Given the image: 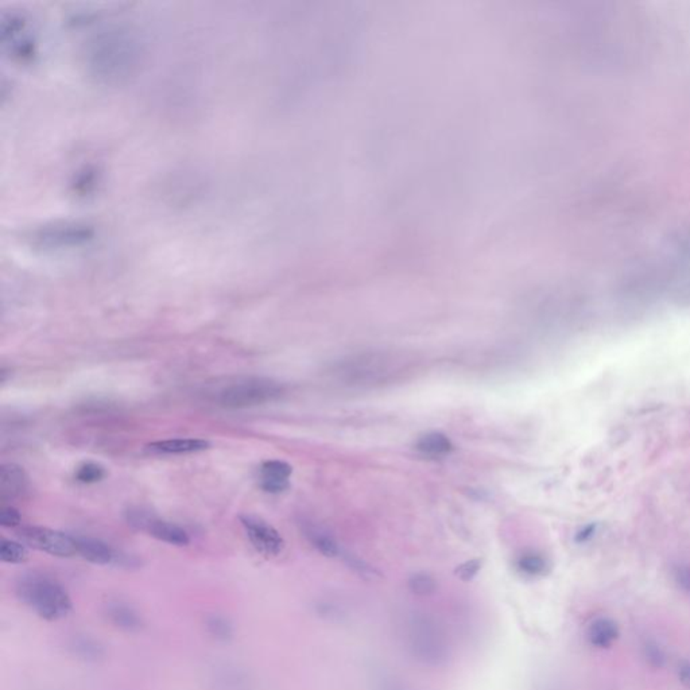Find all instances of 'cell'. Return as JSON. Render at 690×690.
<instances>
[{"label":"cell","mask_w":690,"mask_h":690,"mask_svg":"<svg viewBox=\"0 0 690 690\" xmlns=\"http://www.w3.org/2000/svg\"><path fill=\"white\" fill-rule=\"evenodd\" d=\"M18 600L45 621H62L73 611L69 592L60 581L41 572H28L15 582Z\"/></svg>","instance_id":"cell-1"},{"label":"cell","mask_w":690,"mask_h":690,"mask_svg":"<svg viewBox=\"0 0 690 690\" xmlns=\"http://www.w3.org/2000/svg\"><path fill=\"white\" fill-rule=\"evenodd\" d=\"M282 394L283 386L274 379L246 376L221 387L216 394V402L224 409L240 410L274 402Z\"/></svg>","instance_id":"cell-2"},{"label":"cell","mask_w":690,"mask_h":690,"mask_svg":"<svg viewBox=\"0 0 690 690\" xmlns=\"http://www.w3.org/2000/svg\"><path fill=\"white\" fill-rule=\"evenodd\" d=\"M22 543L53 557L70 558L77 555L76 538L62 531L42 526H25L18 531Z\"/></svg>","instance_id":"cell-3"},{"label":"cell","mask_w":690,"mask_h":690,"mask_svg":"<svg viewBox=\"0 0 690 690\" xmlns=\"http://www.w3.org/2000/svg\"><path fill=\"white\" fill-rule=\"evenodd\" d=\"M240 524L244 528L252 548L264 557H276L285 549V541L276 527L270 525L261 516L244 514L240 516Z\"/></svg>","instance_id":"cell-4"},{"label":"cell","mask_w":690,"mask_h":690,"mask_svg":"<svg viewBox=\"0 0 690 690\" xmlns=\"http://www.w3.org/2000/svg\"><path fill=\"white\" fill-rule=\"evenodd\" d=\"M76 538V549L77 555L85 561L100 566H125L130 567L134 565V560L127 554L116 550L110 543L94 538V537H84L77 536Z\"/></svg>","instance_id":"cell-5"},{"label":"cell","mask_w":690,"mask_h":690,"mask_svg":"<svg viewBox=\"0 0 690 690\" xmlns=\"http://www.w3.org/2000/svg\"><path fill=\"white\" fill-rule=\"evenodd\" d=\"M412 649L415 655L425 663L440 662L445 658V646L434 624L428 621H417L412 630Z\"/></svg>","instance_id":"cell-6"},{"label":"cell","mask_w":690,"mask_h":690,"mask_svg":"<svg viewBox=\"0 0 690 690\" xmlns=\"http://www.w3.org/2000/svg\"><path fill=\"white\" fill-rule=\"evenodd\" d=\"M103 613L113 628L125 634H138L145 628L142 613L132 604L123 600H110L104 604Z\"/></svg>","instance_id":"cell-7"},{"label":"cell","mask_w":690,"mask_h":690,"mask_svg":"<svg viewBox=\"0 0 690 690\" xmlns=\"http://www.w3.org/2000/svg\"><path fill=\"white\" fill-rule=\"evenodd\" d=\"M293 468L282 460H267L259 468V485L268 494H279L289 488Z\"/></svg>","instance_id":"cell-8"},{"label":"cell","mask_w":690,"mask_h":690,"mask_svg":"<svg viewBox=\"0 0 690 690\" xmlns=\"http://www.w3.org/2000/svg\"><path fill=\"white\" fill-rule=\"evenodd\" d=\"M140 531L147 533L150 537L161 541L171 546H179L183 548L191 543L189 534L181 527L173 522H167L164 519H159L154 515H150L145 525L142 526Z\"/></svg>","instance_id":"cell-9"},{"label":"cell","mask_w":690,"mask_h":690,"mask_svg":"<svg viewBox=\"0 0 690 690\" xmlns=\"http://www.w3.org/2000/svg\"><path fill=\"white\" fill-rule=\"evenodd\" d=\"M30 488L28 473L22 467L7 463L0 468V494L1 500L22 497Z\"/></svg>","instance_id":"cell-10"},{"label":"cell","mask_w":690,"mask_h":690,"mask_svg":"<svg viewBox=\"0 0 690 690\" xmlns=\"http://www.w3.org/2000/svg\"><path fill=\"white\" fill-rule=\"evenodd\" d=\"M68 651L83 662H100L106 657L104 645L94 636L76 634L68 639Z\"/></svg>","instance_id":"cell-11"},{"label":"cell","mask_w":690,"mask_h":690,"mask_svg":"<svg viewBox=\"0 0 690 690\" xmlns=\"http://www.w3.org/2000/svg\"><path fill=\"white\" fill-rule=\"evenodd\" d=\"M147 448L159 455H191L207 451L210 448V442L203 439H169L152 442Z\"/></svg>","instance_id":"cell-12"},{"label":"cell","mask_w":690,"mask_h":690,"mask_svg":"<svg viewBox=\"0 0 690 690\" xmlns=\"http://www.w3.org/2000/svg\"><path fill=\"white\" fill-rule=\"evenodd\" d=\"M618 638H619V627L611 619L601 618L594 621L589 626L588 640L594 647L608 649L616 642Z\"/></svg>","instance_id":"cell-13"},{"label":"cell","mask_w":690,"mask_h":690,"mask_svg":"<svg viewBox=\"0 0 690 690\" xmlns=\"http://www.w3.org/2000/svg\"><path fill=\"white\" fill-rule=\"evenodd\" d=\"M304 536L312 543V546L325 557H336L340 554V549L331 534L322 527L313 524H305Z\"/></svg>","instance_id":"cell-14"},{"label":"cell","mask_w":690,"mask_h":690,"mask_svg":"<svg viewBox=\"0 0 690 690\" xmlns=\"http://www.w3.org/2000/svg\"><path fill=\"white\" fill-rule=\"evenodd\" d=\"M204 626L208 635L213 638L220 643H227L232 640L235 635V626L228 616L221 613H210L204 619Z\"/></svg>","instance_id":"cell-15"},{"label":"cell","mask_w":690,"mask_h":690,"mask_svg":"<svg viewBox=\"0 0 690 690\" xmlns=\"http://www.w3.org/2000/svg\"><path fill=\"white\" fill-rule=\"evenodd\" d=\"M417 449L424 455L441 457L453 451V443L442 433H429L418 440Z\"/></svg>","instance_id":"cell-16"},{"label":"cell","mask_w":690,"mask_h":690,"mask_svg":"<svg viewBox=\"0 0 690 690\" xmlns=\"http://www.w3.org/2000/svg\"><path fill=\"white\" fill-rule=\"evenodd\" d=\"M0 560L4 564L19 565L28 560V548L22 542L3 538L0 541Z\"/></svg>","instance_id":"cell-17"},{"label":"cell","mask_w":690,"mask_h":690,"mask_svg":"<svg viewBox=\"0 0 690 690\" xmlns=\"http://www.w3.org/2000/svg\"><path fill=\"white\" fill-rule=\"evenodd\" d=\"M516 566L527 576H539L546 572L548 562L538 553H525L518 558Z\"/></svg>","instance_id":"cell-18"},{"label":"cell","mask_w":690,"mask_h":690,"mask_svg":"<svg viewBox=\"0 0 690 690\" xmlns=\"http://www.w3.org/2000/svg\"><path fill=\"white\" fill-rule=\"evenodd\" d=\"M107 472L106 468L95 463V461H84L83 464L79 465L76 470L74 477L79 483L81 484H95L101 482L106 477Z\"/></svg>","instance_id":"cell-19"},{"label":"cell","mask_w":690,"mask_h":690,"mask_svg":"<svg viewBox=\"0 0 690 690\" xmlns=\"http://www.w3.org/2000/svg\"><path fill=\"white\" fill-rule=\"evenodd\" d=\"M407 585H409L410 592L417 594V596H429V594H434V591L437 588V582L428 573L413 575L409 579Z\"/></svg>","instance_id":"cell-20"},{"label":"cell","mask_w":690,"mask_h":690,"mask_svg":"<svg viewBox=\"0 0 690 690\" xmlns=\"http://www.w3.org/2000/svg\"><path fill=\"white\" fill-rule=\"evenodd\" d=\"M21 522H22V516H21L19 511L16 510L13 506H6V504L1 506L0 525L3 527H7V528H14V527L21 525Z\"/></svg>","instance_id":"cell-21"},{"label":"cell","mask_w":690,"mask_h":690,"mask_svg":"<svg viewBox=\"0 0 690 690\" xmlns=\"http://www.w3.org/2000/svg\"><path fill=\"white\" fill-rule=\"evenodd\" d=\"M480 567H482L480 560H470V561H467V562L457 566L455 575L461 581H470L477 575Z\"/></svg>","instance_id":"cell-22"},{"label":"cell","mask_w":690,"mask_h":690,"mask_svg":"<svg viewBox=\"0 0 690 690\" xmlns=\"http://www.w3.org/2000/svg\"><path fill=\"white\" fill-rule=\"evenodd\" d=\"M346 562L349 564V566H351L354 570H356V572L359 573L360 576H363V577H370V579H371V577H373V576L376 575V573L373 572V569H371V567L367 565V564H364V562H363L361 560H359V558H354V557H349V555H348V557H346Z\"/></svg>","instance_id":"cell-23"},{"label":"cell","mask_w":690,"mask_h":690,"mask_svg":"<svg viewBox=\"0 0 690 690\" xmlns=\"http://www.w3.org/2000/svg\"><path fill=\"white\" fill-rule=\"evenodd\" d=\"M677 582L686 594H690V565L681 566L677 570Z\"/></svg>","instance_id":"cell-24"},{"label":"cell","mask_w":690,"mask_h":690,"mask_svg":"<svg viewBox=\"0 0 690 690\" xmlns=\"http://www.w3.org/2000/svg\"><path fill=\"white\" fill-rule=\"evenodd\" d=\"M594 531H596V525L585 526L582 530H580V531L576 534V542H579V543L587 542L588 539H591L592 537H594Z\"/></svg>","instance_id":"cell-25"},{"label":"cell","mask_w":690,"mask_h":690,"mask_svg":"<svg viewBox=\"0 0 690 690\" xmlns=\"http://www.w3.org/2000/svg\"><path fill=\"white\" fill-rule=\"evenodd\" d=\"M679 681L690 689V662L682 663L678 670Z\"/></svg>","instance_id":"cell-26"}]
</instances>
